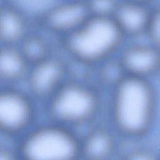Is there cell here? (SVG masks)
I'll return each instance as SVG.
<instances>
[{"instance_id":"6da1fadb","label":"cell","mask_w":160,"mask_h":160,"mask_svg":"<svg viewBox=\"0 0 160 160\" xmlns=\"http://www.w3.org/2000/svg\"><path fill=\"white\" fill-rule=\"evenodd\" d=\"M125 39L112 17L91 16L59 42L72 61L92 68L116 56Z\"/></svg>"},{"instance_id":"7a4b0ae2","label":"cell","mask_w":160,"mask_h":160,"mask_svg":"<svg viewBox=\"0 0 160 160\" xmlns=\"http://www.w3.org/2000/svg\"><path fill=\"white\" fill-rule=\"evenodd\" d=\"M114 124L122 133L139 136L149 128L154 111V93L148 79L126 76L112 89Z\"/></svg>"},{"instance_id":"3957f363","label":"cell","mask_w":160,"mask_h":160,"mask_svg":"<svg viewBox=\"0 0 160 160\" xmlns=\"http://www.w3.org/2000/svg\"><path fill=\"white\" fill-rule=\"evenodd\" d=\"M85 79L71 78L48 99L51 115L62 122L82 123L92 118L99 104L96 89Z\"/></svg>"},{"instance_id":"277c9868","label":"cell","mask_w":160,"mask_h":160,"mask_svg":"<svg viewBox=\"0 0 160 160\" xmlns=\"http://www.w3.org/2000/svg\"><path fill=\"white\" fill-rule=\"evenodd\" d=\"M81 145L66 129L44 126L29 133L22 141L20 154L22 160H77Z\"/></svg>"},{"instance_id":"5b68a950","label":"cell","mask_w":160,"mask_h":160,"mask_svg":"<svg viewBox=\"0 0 160 160\" xmlns=\"http://www.w3.org/2000/svg\"><path fill=\"white\" fill-rule=\"evenodd\" d=\"M90 16L85 0H59L39 14L37 23L44 32L60 40L77 29Z\"/></svg>"},{"instance_id":"8992f818","label":"cell","mask_w":160,"mask_h":160,"mask_svg":"<svg viewBox=\"0 0 160 160\" xmlns=\"http://www.w3.org/2000/svg\"><path fill=\"white\" fill-rule=\"evenodd\" d=\"M68 62L54 54L31 65L26 81L36 98L49 99L70 78Z\"/></svg>"},{"instance_id":"52a82bcc","label":"cell","mask_w":160,"mask_h":160,"mask_svg":"<svg viewBox=\"0 0 160 160\" xmlns=\"http://www.w3.org/2000/svg\"><path fill=\"white\" fill-rule=\"evenodd\" d=\"M32 108L29 97L14 86H5L0 92V128L8 132H17L29 123Z\"/></svg>"},{"instance_id":"ba28073f","label":"cell","mask_w":160,"mask_h":160,"mask_svg":"<svg viewBox=\"0 0 160 160\" xmlns=\"http://www.w3.org/2000/svg\"><path fill=\"white\" fill-rule=\"evenodd\" d=\"M126 76L148 79L160 69V49L151 44H132L118 54Z\"/></svg>"},{"instance_id":"9c48e42d","label":"cell","mask_w":160,"mask_h":160,"mask_svg":"<svg viewBox=\"0 0 160 160\" xmlns=\"http://www.w3.org/2000/svg\"><path fill=\"white\" fill-rule=\"evenodd\" d=\"M151 13L146 4L120 0L112 18L126 38H135L146 34Z\"/></svg>"},{"instance_id":"30bf717a","label":"cell","mask_w":160,"mask_h":160,"mask_svg":"<svg viewBox=\"0 0 160 160\" xmlns=\"http://www.w3.org/2000/svg\"><path fill=\"white\" fill-rule=\"evenodd\" d=\"M31 30L28 16L21 7L10 1L1 2V45L18 46Z\"/></svg>"},{"instance_id":"8fae6325","label":"cell","mask_w":160,"mask_h":160,"mask_svg":"<svg viewBox=\"0 0 160 160\" xmlns=\"http://www.w3.org/2000/svg\"><path fill=\"white\" fill-rule=\"evenodd\" d=\"M31 64L16 45H1L0 80L5 86H14L26 79Z\"/></svg>"},{"instance_id":"7c38bea8","label":"cell","mask_w":160,"mask_h":160,"mask_svg":"<svg viewBox=\"0 0 160 160\" xmlns=\"http://www.w3.org/2000/svg\"><path fill=\"white\" fill-rule=\"evenodd\" d=\"M18 46L31 65L54 54L51 44L45 35L40 31L32 29Z\"/></svg>"},{"instance_id":"4fadbf2b","label":"cell","mask_w":160,"mask_h":160,"mask_svg":"<svg viewBox=\"0 0 160 160\" xmlns=\"http://www.w3.org/2000/svg\"><path fill=\"white\" fill-rule=\"evenodd\" d=\"M112 139L104 129H98L91 131L86 137L81 145V154L88 160H104L111 153Z\"/></svg>"},{"instance_id":"5bb4252c","label":"cell","mask_w":160,"mask_h":160,"mask_svg":"<svg viewBox=\"0 0 160 160\" xmlns=\"http://www.w3.org/2000/svg\"><path fill=\"white\" fill-rule=\"evenodd\" d=\"M95 69V80L98 84L112 89L126 74L118 58V55L92 68Z\"/></svg>"},{"instance_id":"9a60e30c","label":"cell","mask_w":160,"mask_h":160,"mask_svg":"<svg viewBox=\"0 0 160 160\" xmlns=\"http://www.w3.org/2000/svg\"><path fill=\"white\" fill-rule=\"evenodd\" d=\"M91 16L112 17L120 0H85Z\"/></svg>"},{"instance_id":"2e32d148","label":"cell","mask_w":160,"mask_h":160,"mask_svg":"<svg viewBox=\"0 0 160 160\" xmlns=\"http://www.w3.org/2000/svg\"><path fill=\"white\" fill-rule=\"evenodd\" d=\"M146 34L149 44L160 49V8L152 11Z\"/></svg>"},{"instance_id":"e0dca14e","label":"cell","mask_w":160,"mask_h":160,"mask_svg":"<svg viewBox=\"0 0 160 160\" xmlns=\"http://www.w3.org/2000/svg\"><path fill=\"white\" fill-rule=\"evenodd\" d=\"M126 160H156V159L149 152L139 150L129 154L127 156Z\"/></svg>"},{"instance_id":"ac0fdd59","label":"cell","mask_w":160,"mask_h":160,"mask_svg":"<svg viewBox=\"0 0 160 160\" xmlns=\"http://www.w3.org/2000/svg\"><path fill=\"white\" fill-rule=\"evenodd\" d=\"M0 160H14V159L9 152L1 151L0 152Z\"/></svg>"},{"instance_id":"d6986e66","label":"cell","mask_w":160,"mask_h":160,"mask_svg":"<svg viewBox=\"0 0 160 160\" xmlns=\"http://www.w3.org/2000/svg\"><path fill=\"white\" fill-rule=\"evenodd\" d=\"M128 1H134V2H140V3H143L147 4L149 1L151 0H128Z\"/></svg>"},{"instance_id":"ffe728a7","label":"cell","mask_w":160,"mask_h":160,"mask_svg":"<svg viewBox=\"0 0 160 160\" xmlns=\"http://www.w3.org/2000/svg\"><path fill=\"white\" fill-rule=\"evenodd\" d=\"M10 1V0H1V2H8Z\"/></svg>"}]
</instances>
